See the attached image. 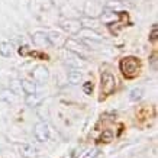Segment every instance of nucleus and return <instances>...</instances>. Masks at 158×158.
I'll return each mask as SVG.
<instances>
[{
	"mask_svg": "<svg viewBox=\"0 0 158 158\" xmlns=\"http://www.w3.org/2000/svg\"><path fill=\"white\" fill-rule=\"evenodd\" d=\"M149 62H151V65H152V70H154V71H157V52H152V54H151Z\"/></svg>",
	"mask_w": 158,
	"mask_h": 158,
	"instance_id": "412c9836",
	"label": "nucleus"
},
{
	"mask_svg": "<svg viewBox=\"0 0 158 158\" xmlns=\"http://www.w3.org/2000/svg\"><path fill=\"white\" fill-rule=\"evenodd\" d=\"M31 54V55H32V57H36V58H42V60H47V55H45V54H41V52H36V51H34V52H29Z\"/></svg>",
	"mask_w": 158,
	"mask_h": 158,
	"instance_id": "4be33fe9",
	"label": "nucleus"
},
{
	"mask_svg": "<svg viewBox=\"0 0 158 158\" xmlns=\"http://www.w3.org/2000/svg\"><path fill=\"white\" fill-rule=\"evenodd\" d=\"M32 76H34L35 81H38V83H41V84H44V83L49 78V71H48V68H47V67H44V65H38V67L34 68Z\"/></svg>",
	"mask_w": 158,
	"mask_h": 158,
	"instance_id": "39448f33",
	"label": "nucleus"
},
{
	"mask_svg": "<svg viewBox=\"0 0 158 158\" xmlns=\"http://www.w3.org/2000/svg\"><path fill=\"white\" fill-rule=\"evenodd\" d=\"M35 136L39 142H47L49 138V126L47 122H38L35 125Z\"/></svg>",
	"mask_w": 158,
	"mask_h": 158,
	"instance_id": "20e7f679",
	"label": "nucleus"
},
{
	"mask_svg": "<svg viewBox=\"0 0 158 158\" xmlns=\"http://www.w3.org/2000/svg\"><path fill=\"white\" fill-rule=\"evenodd\" d=\"M142 94H144V91H142V89H139V87H136V89H132L129 93V99L132 102H138L142 99Z\"/></svg>",
	"mask_w": 158,
	"mask_h": 158,
	"instance_id": "4468645a",
	"label": "nucleus"
},
{
	"mask_svg": "<svg viewBox=\"0 0 158 158\" xmlns=\"http://www.w3.org/2000/svg\"><path fill=\"white\" fill-rule=\"evenodd\" d=\"M83 90H84V93H86V94H91V93H93V83H90V81L84 83Z\"/></svg>",
	"mask_w": 158,
	"mask_h": 158,
	"instance_id": "aec40b11",
	"label": "nucleus"
},
{
	"mask_svg": "<svg viewBox=\"0 0 158 158\" xmlns=\"http://www.w3.org/2000/svg\"><path fill=\"white\" fill-rule=\"evenodd\" d=\"M20 86H22V91H25L26 94H35L36 93V86L32 80H20Z\"/></svg>",
	"mask_w": 158,
	"mask_h": 158,
	"instance_id": "9d476101",
	"label": "nucleus"
},
{
	"mask_svg": "<svg viewBox=\"0 0 158 158\" xmlns=\"http://www.w3.org/2000/svg\"><path fill=\"white\" fill-rule=\"evenodd\" d=\"M34 42L36 44V45H44L45 42H48L47 34H45V32H36L34 36Z\"/></svg>",
	"mask_w": 158,
	"mask_h": 158,
	"instance_id": "2eb2a0df",
	"label": "nucleus"
},
{
	"mask_svg": "<svg viewBox=\"0 0 158 158\" xmlns=\"http://www.w3.org/2000/svg\"><path fill=\"white\" fill-rule=\"evenodd\" d=\"M47 38H48V42L51 44V45H57V47H60V45L64 44V38H62V35L60 34V32H55V31L47 34Z\"/></svg>",
	"mask_w": 158,
	"mask_h": 158,
	"instance_id": "1a4fd4ad",
	"label": "nucleus"
},
{
	"mask_svg": "<svg viewBox=\"0 0 158 158\" xmlns=\"http://www.w3.org/2000/svg\"><path fill=\"white\" fill-rule=\"evenodd\" d=\"M10 90L13 91L15 96H18L22 93V86H20V81L19 80H13V81L10 83Z\"/></svg>",
	"mask_w": 158,
	"mask_h": 158,
	"instance_id": "f3484780",
	"label": "nucleus"
},
{
	"mask_svg": "<svg viewBox=\"0 0 158 158\" xmlns=\"http://www.w3.org/2000/svg\"><path fill=\"white\" fill-rule=\"evenodd\" d=\"M13 51V47L10 42H0V55L3 57H10Z\"/></svg>",
	"mask_w": 158,
	"mask_h": 158,
	"instance_id": "ddd939ff",
	"label": "nucleus"
},
{
	"mask_svg": "<svg viewBox=\"0 0 158 158\" xmlns=\"http://www.w3.org/2000/svg\"><path fill=\"white\" fill-rule=\"evenodd\" d=\"M112 138H113V132L110 129H106V131H103V134H102V141L103 142H110L112 141Z\"/></svg>",
	"mask_w": 158,
	"mask_h": 158,
	"instance_id": "a211bd4d",
	"label": "nucleus"
},
{
	"mask_svg": "<svg viewBox=\"0 0 158 158\" xmlns=\"http://www.w3.org/2000/svg\"><path fill=\"white\" fill-rule=\"evenodd\" d=\"M19 54H20V55H28V54H29V48L26 47V45H25V47H20V48H19Z\"/></svg>",
	"mask_w": 158,
	"mask_h": 158,
	"instance_id": "b1692460",
	"label": "nucleus"
},
{
	"mask_svg": "<svg viewBox=\"0 0 158 158\" xmlns=\"http://www.w3.org/2000/svg\"><path fill=\"white\" fill-rule=\"evenodd\" d=\"M141 70V61L136 57H125L120 61V71L126 78H135Z\"/></svg>",
	"mask_w": 158,
	"mask_h": 158,
	"instance_id": "f257e3e1",
	"label": "nucleus"
},
{
	"mask_svg": "<svg viewBox=\"0 0 158 158\" xmlns=\"http://www.w3.org/2000/svg\"><path fill=\"white\" fill-rule=\"evenodd\" d=\"M65 47L68 48V51L76 54L77 57H81L83 60H87V48L83 44H78L76 39H67L65 41Z\"/></svg>",
	"mask_w": 158,
	"mask_h": 158,
	"instance_id": "7ed1b4c3",
	"label": "nucleus"
},
{
	"mask_svg": "<svg viewBox=\"0 0 158 158\" xmlns=\"http://www.w3.org/2000/svg\"><path fill=\"white\" fill-rule=\"evenodd\" d=\"M39 102H41V97H36V94H28V97H26V105L29 107H36L39 105Z\"/></svg>",
	"mask_w": 158,
	"mask_h": 158,
	"instance_id": "dca6fc26",
	"label": "nucleus"
},
{
	"mask_svg": "<svg viewBox=\"0 0 158 158\" xmlns=\"http://www.w3.org/2000/svg\"><path fill=\"white\" fill-rule=\"evenodd\" d=\"M78 34H80V36H81L83 39H91V41H94V42H100L102 41L100 35L97 34V32H94V31H91L90 28L80 29V31H78Z\"/></svg>",
	"mask_w": 158,
	"mask_h": 158,
	"instance_id": "6e6552de",
	"label": "nucleus"
},
{
	"mask_svg": "<svg viewBox=\"0 0 158 158\" xmlns=\"http://www.w3.org/2000/svg\"><path fill=\"white\" fill-rule=\"evenodd\" d=\"M149 41H151V42H157L158 41V26L157 25H152L151 34H149Z\"/></svg>",
	"mask_w": 158,
	"mask_h": 158,
	"instance_id": "6ab92c4d",
	"label": "nucleus"
},
{
	"mask_svg": "<svg viewBox=\"0 0 158 158\" xmlns=\"http://www.w3.org/2000/svg\"><path fill=\"white\" fill-rule=\"evenodd\" d=\"M0 102H13V91L0 87Z\"/></svg>",
	"mask_w": 158,
	"mask_h": 158,
	"instance_id": "9b49d317",
	"label": "nucleus"
},
{
	"mask_svg": "<svg viewBox=\"0 0 158 158\" xmlns=\"http://www.w3.org/2000/svg\"><path fill=\"white\" fill-rule=\"evenodd\" d=\"M116 89V78L112 73H103L100 77V90L103 96L112 94Z\"/></svg>",
	"mask_w": 158,
	"mask_h": 158,
	"instance_id": "f03ea898",
	"label": "nucleus"
},
{
	"mask_svg": "<svg viewBox=\"0 0 158 158\" xmlns=\"http://www.w3.org/2000/svg\"><path fill=\"white\" fill-rule=\"evenodd\" d=\"M61 28L65 29L70 34H77L80 29H81V22L80 20H74V19H68V20H62L61 22Z\"/></svg>",
	"mask_w": 158,
	"mask_h": 158,
	"instance_id": "423d86ee",
	"label": "nucleus"
},
{
	"mask_svg": "<svg viewBox=\"0 0 158 158\" xmlns=\"http://www.w3.org/2000/svg\"><path fill=\"white\" fill-rule=\"evenodd\" d=\"M19 152L23 158H36L38 157V149L35 148L34 145H29V144L20 145Z\"/></svg>",
	"mask_w": 158,
	"mask_h": 158,
	"instance_id": "0eeeda50",
	"label": "nucleus"
},
{
	"mask_svg": "<svg viewBox=\"0 0 158 158\" xmlns=\"http://www.w3.org/2000/svg\"><path fill=\"white\" fill-rule=\"evenodd\" d=\"M81 73L80 71H70L68 73V83L70 84H73V86H76V84H78V83L81 81Z\"/></svg>",
	"mask_w": 158,
	"mask_h": 158,
	"instance_id": "f8f14e48",
	"label": "nucleus"
},
{
	"mask_svg": "<svg viewBox=\"0 0 158 158\" xmlns=\"http://www.w3.org/2000/svg\"><path fill=\"white\" fill-rule=\"evenodd\" d=\"M97 152H99L97 149H91V151H89V154L84 155V158H94L97 155Z\"/></svg>",
	"mask_w": 158,
	"mask_h": 158,
	"instance_id": "5701e85b",
	"label": "nucleus"
}]
</instances>
